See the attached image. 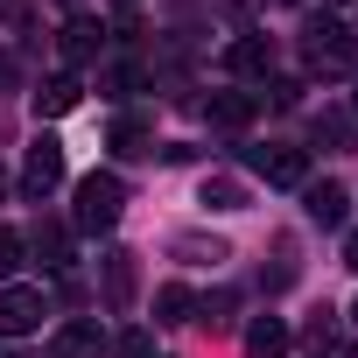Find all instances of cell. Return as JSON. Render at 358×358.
<instances>
[{
    "label": "cell",
    "mask_w": 358,
    "mask_h": 358,
    "mask_svg": "<svg viewBox=\"0 0 358 358\" xmlns=\"http://www.w3.org/2000/svg\"><path fill=\"white\" fill-rule=\"evenodd\" d=\"M120 211H127V183H120L113 169H92L85 183H78V211H71V225H78V232H113Z\"/></svg>",
    "instance_id": "cell-1"
},
{
    "label": "cell",
    "mask_w": 358,
    "mask_h": 358,
    "mask_svg": "<svg viewBox=\"0 0 358 358\" xmlns=\"http://www.w3.org/2000/svg\"><path fill=\"white\" fill-rule=\"evenodd\" d=\"M64 183V141H50V134H36V148H29V162H22V190L43 204L50 190Z\"/></svg>",
    "instance_id": "cell-2"
},
{
    "label": "cell",
    "mask_w": 358,
    "mask_h": 358,
    "mask_svg": "<svg viewBox=\"0 0 358 358\" xmlns=\"http://www.w3.org/2000/svg\"><path fill=\"white\" fill-rule=\"evenodd\" d=\"M309 71H323V78H344V71H351V36H344V22H309Z\"/></svg>",
    "instance_id": "cell-3"
},
{
    "label": "cell",
    "mask_w": 358,
    "mask_h": 358,
    "mask_svg": "<svg viewBox=\"0 0 358 358\" xmlns=\"http://www.w3.org/2000/svg\"><path fill=\"white\" fill-rule=\"evenodd\" d=\"M253 176H267L274 190H295V183H309V155H302V148L267 141V148H253Z\"/></svg>",
    "instance_id": "cell-4"
},
{
    "label": "cell",
    "mask_w": 358,
    "mask_h": 358,
    "mask_svg": "<svg viewBox=\"0 0 358 358\" xmlns=\"http://www.w3.org/2000/svg\"><path fill=\"white\" fill-rule=\"evenodd\" d=\"M43 316H50L43 288H0V337H29Z\"/></svg>",
    "instance_id": "cell-5"
},
{
    "label": "cell",
    "mask_w": 358,
    "mask_h": 358,
    "mask_svg": "<svg viewBox=\"0 0 358 358\" xmlns=\"http://www.w3.org/2000/svg\"><path fill=\"white\" fill-rule=\"evenodd\" d=\"M204 120L225 127V134H246V127L260 120V99H253V92H211V99H204Z\"/></svg>",
    "instance_id": "cell-6"
},
{
    "label": "cell",
    "mask_w": 358,
    "mask_h": 358,
    "mask_svg": "<svg viewBox=\"0 0 358 358\" xmlns=\"http://www.w3.org/2000/svg\"><path fill=\"white\" fill-rule=\"evenodd\" d=\"M288 344H295V330H288L281 316H253V330H246V358H288Z\"/></svg>",
    "instance_id": "cell-7"
},
{
    "label": "cell",
    "mask_w": 358,
    "mask_h": 358,
    "mask_svg": "<svg viewBox=\"0 0 358 358\" xmlns=\"http://www.w3.org/2000/svg\"><path fill=\"white\" fill-rule=\"evenodd\" d=\"M106 50V29L92 22V15H78V22H64V64H92Z\"/></svg>",
    "instance_id": "cell-8"
},
{
    "label": "cell",
    "mask_w": 358,
    "mask_h": 358,
    "mask_svg": "<svg viewBox=\"0 0 358 358\" xmlns=\"http://www.w3.org/2000/svg\"><path fill=\"white\" fill-rule=\"evenodd\" d=\"M225 71H239V78H260V71H274V43H267V36H239V43L225 50Z\"/></svg>",
    "instance_id": "cell-9"
},
{
    "label": "cell",
    "mask_w": 358,
    "mask_h": 358,
    "mask_svg": "<svg viewBox=\"0 0 358 358\" xmlns=\"http://www.w3.org/2000/svg\"><path fill=\"white\" fill-rule=\"evenodd\" d=\"M134 288H141L134 253H106V302H113V309H127V302H134Z\"/></svg>",
    "instance_id": "cell-10"
},
{
    "label": "cell",
    "mask_w": 358,
    "mask_h": 358,
    "mask_svg": "<svg viewBox=\"0 0 358 358\" xmlns=\"http://www.w3.org/2000/svg\"><path fill=\"white\" fill-rule=\"evenodd\" d=\"M29 246H36V260H43V267H57V274L71 267V232H64V225H50V218H43V225L29 232Z\"/></svg>",
    "instance_id": "cell-11"
},
{
    "label": "cell",
    "mask_w": 358,
    "mask_h": 358,
    "mask_svg": "<svg viewBox=\"0 0 358 358\" xmlns=\"http://www.w3.org/2000/svg\"><path fill=\"white\" fill-rule=\"evenodd\" d=\"M99 323H64L57 330V344H50V358H99Z\"/></svg>",
    "instance_id": "cell-12"
},
{
    "label": "cell",
    "mask_w": 358,
    "mask_h": 358,
    "mask_svg": "<svg viewBox=\"0 0 358 358\" xmlns=\"http://www.w3.org/2000/svg\"><path fill=\"white\" fill-rule=\"evenodd\" d=\"M197 197H204L211 211H246V204H253V190L239 183V176H204V190H197Z\"/></svg>",
    "instance_id": "cell-13"
},
{
    "label": "cell",
    "mask_w": 358,
    "mask_h": 358,
    "mask_svg": "<svg viewBox=\"0 0 358 358\" xmlns=\"http://www.w3.org/2000/svg\"><path fill=\"white\" fill-rule=\"evenodd\" d=\"M302 204H309V218H316V225H344V204H351V197H344V183H309V197H302Z\"/></svg>",
    "instance_id": "cell-14"
},
{
    "label": "cell",
    "mask_w": 358,
    "mask_h": 358,
    "mask_svg": "<svg viewBox=\"0 0 358 358\" xmlns=\"http://www.w3.org/2000/svg\"><path fill=\"white\" fill-rule=\"evenodd\" d=\"M71 106H78V78H71V71H64V78H50V85L36 92V113H43V120H64Z\"/></svg>",
    "instance_id": "cell-15"
},
{
    "label": "cell",
    "mask_w": 358,
    "mask_h": 358,
    "mask_svg": "<svg viewBox=\"0 0 358 358\" xmlns=\"http://www.w3.org/2000/svg\"><path fill=\"white\" fill-rule=\"evenodd\" d=\"M113 155H148V120H113Z\"/></svg>",
    "instance_id": "cell-16"
},
{
    "label": "cell",
    "mask_w": 358,
    "mask_h": 358,
    "mask_svg": "<svg viewBox=\"0 0 358 358\" xmlns=\"http://www.w3.org/2000/svg\"><path fill=\"white\" fill-rule=\"evenodd\" d=\"M190 309H197V295H190V288H162V295H155V323H183Z\"/></svg>",
    "instance_id": "cell-17"
},
{
    "label": "cell",
    "mask_w": 358,
    "mask_h": 358,
    "mask_svg": "<svg viewBox=\"0 0 358 358\" xmlns=\"http://www.w3.org/2000/svg\"><path fill=\"white\" fill-rule=\"evenodd\" d=\"M176 253H183V260H232L225 239H197V232H176Z\"/></svg>",
    "instance_id": "cell-18"
},
{
    "label": "cell",
    "mask_w": 358,
    "mask_h": 358,
    "mask_svg": "<svg viewBox=\"0 0 358 358\" xmlns=\"http://www.w3.org/2000/svg\"><path fill=\"white\" fill-rule=\"evenodd\" d=\"M99 85H106V99H127V92L141 85V71H134V64H106V71H99Z\"/></svg>",
    "instance_id": "cell-19"
},
{
    "label": "cell",
    "mask_w": 358,
    "mask_h": 358,
    "mask_svg": "<svg viewBox=\"0 0 358 358\" xmlns=\"http://www.w3.org/2000/svg\"><path fill=\"white\" fill-rule=\"evenodd\" d=\"M22 253H29V239H22L15 225H0V281H8V274L22 267Z\"/></svg>",
    "instance_id": "cell-20"
},
{
    "label": "cell",
    "mask_w": 358,
    "mask_h": 358,
    "mask_svg": "<svg viewBox=\"0 0 358 358\" xmlns=\"http://www.w3.org/2000/svg\"><path fill=\"white\" fill-rule=\"evenodd\" d=\"M113 358H155V344H148V330H120V344H113Z\"/></svg>",
    "instance_id": "cell-21"
},
{
    "label": "cell",
    "mask_w": 358,
    "mask_h": 358,
    "mask_svg": "<svg viewBox=\"0 0 358 358\" xmlns=\"http://www.w3.org/2000/svg\"><path fill=\"white\" fill-rule=\"evenodd\" d=\"M344 267H351V274H358V232H351V239H344Z\"/></svg>",
    "instance_id": "cell-22"
},
{
    "label": "cell",
    "mask_w": 358,
    "mask_h": 358,
    "mask_svg": "<svg viewBox=\"0 0 358 358\" xmlns=\"http://www.w3.org/2000/svg\"><path fill=\"white\" fill-rule=\"evenodd\" d=\"M0 190H8V169H0Z\"/></svg>",
    "instance_id": "cell-23"
},
{
    "label": "cell",
    "mask_w": 358,
    "mask_h": 358,
    "mask_svg": "<svg viewBox=\"0 0 358 358\" xmlns=\"http://www.w3.org/2000/svg\"><path fill=\"white\" fill-rule=\"evenodd\" d=\"M8 358H29V351H8Z\"/></svg>",
    "instance_id": "cell-24"
},
{
    "label": "cell",
    "mask_w": 358,
    "mask_h": 358,
    "mask_svg": "<svg viewBox=\"0 0 358 358\" xmlns=\"http://www.w3.org/2000/svg\"><path fill=\"white\" fill-rule=\"evenodd\" d=\"M351 323H358V302H351Z\"/></svg>",
    "instance_id": "cell-25"
},
{
    "label": "cell",
    "mask_w": 358,
    "mask_h": 358,
    "mask_svg": "<svg viewBox=\"0 0 358 358\" xmlns=\"http://www.w3.org/2000/svg\"><path fill=\"white\" fill-rule=\"evenodd\" d=\"M120 8H134V0H120Z\"/></svg>",
    "instance_id": "cell-26"
}]
</instances>
